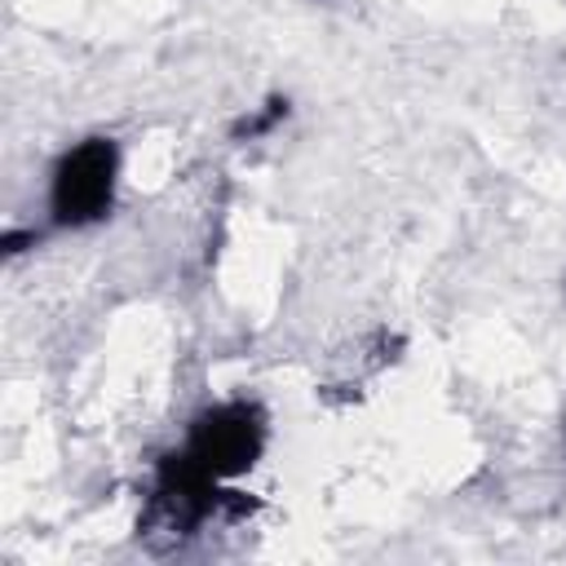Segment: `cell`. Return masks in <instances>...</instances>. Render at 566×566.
Here are the masks:
<instances>
[{
  "label": "cell",
  "instance_id": "6da1fadb",
  "mask_svg": "<svg viewBox=\"0 0 566 566\" xmlns=\"http://www.w3.org/2000/svg\"><path fill=\"white\" fill-rule=\"evenodd\" d=\"M115 181H119V146L111 137H84L75 142L49 177V212L53 226L80 230L97 226L115 208Z\"/></svg>",
  "mask_w": 566,
  "mask_h": 566
},
{
  "label": "cell",
  "instance_id": "7a4b0ae2",
  "mask_svg": "<svg viewBox=\"0 0 566 566\" xmlns=\"http://www.w3.org/2000/svg\"><path fill=\"white\" fill-rule=\"evenodd\" d=\"M265 433H270V420L256 402L248 398H230V402H217V407H203L195 420H190V433L181 442V451L217 482H230L239 473H248L261 451H265Z\"/></svg>",
  "mask_w": 566,
  "mask_h": 566
},
{
  "label": "cell",
  "instance_id": "3957f363",
  "mask_svg": "<svg viewBox=\"0 0 566 566\" xmlns=\"http://www.w3.org/2000/svg\"><path fill=\"white\" fill-rule=\"evenodd\" d=\"M287 111H292V102H287V97H270V102H261L256 111L239 115V119L230 124V137H234V142H256V137L274 133V128L287 119Z\"/></svg>",
  "mask_w": 566,
  "mask_h": 566
},
{
  "label": "cell",
  "instance_id": "277c9868",
  "mask_svg": "<svg viewBox=\"0 0 566 566\" xmlns=\"http://www.w3.org/2000/svg\"><path fill=\"white\" fill-rule=\"evenodd\" d=\"M35 243H40L35 230H9V234H4V256H18V252H27V248H35Z\"/></svg>",
  "mask_w": 566,
  "mask_h": 566
}]
</instances>
